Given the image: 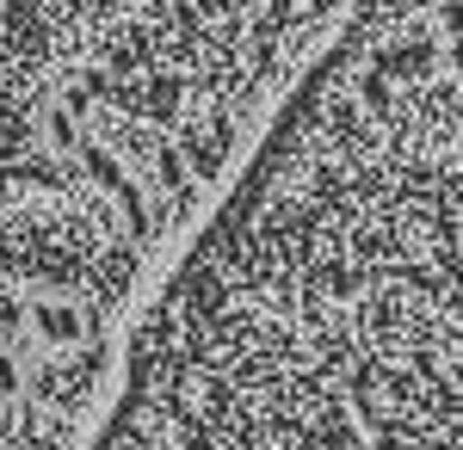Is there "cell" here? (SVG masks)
Returning <instances> with one entry per match:
<instances>
[{"mask_svg": "<svg viewBox=\"0 0 463 450\" xmlns=\"http://www.w3.org/2000/svg\"><path fill=\"white\" fill-rule=\"evenodd\" d=\"M87 450H463V124L321 50L155 284Z\"/></svg>", "mask_w": 463, "mask_h": 450, "instance_id": "6da1fadb", "label": "cell"}, {"mask_svg": "<svg viewBox=\"0 0 463 450\" xmlns=\"http://www.w3.org/2000/svg\"><path fill=\"white\" fill-rule=\"evenodd\" d=\"M358 0H0V450H87L155 284Z\"/></svg>", "mask_w": 463, "mask_h": 450, "instance_id": "7a4b0ae2", "label": "cell"}]
</instances>
